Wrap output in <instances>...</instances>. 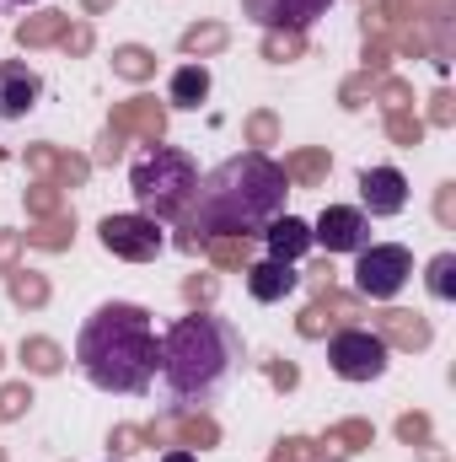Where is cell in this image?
Instances as JSON below:
<instances>
[{"label": "cell", "mask_w": 456, "mask_h": 462, "mask_svg": "<svg viewBox=\"0 0 456 462\" xmlns=\"http://www.w3.org/2000/svg\"><path fill=\"white\" fill-rule=\"evenodd\" d=\"M285 194L290 178L274 156L263 151L226 156L215 172L199 178L188 210L178 216V247L199 253L205 236H258L274 216H285Z\"/></svg>", "instance_id": "1"}, {"label": "cell", "mask_w": 456, "mask_h": 462, "mask_svg": "<svg viewBox=\"0 0 456 462\" xmlns=\"http://www.w3.org/2000/svg\"><path fill=\"white\" fill-rule=\"evenodd\" d=\"M76 365L97 393H145L161 371V339L150 328V312L140 301H103L76 334Z\"/></svg>", "instance_id": "2"}, {"label": "cell", "mask_w": 456, "mask_h": 462, "mask_svg": "<svg viewBox=\"0 0 456 462\" xmlns=\"http://www.w3.org/2000/svg\"><path fill=\"white\" fill-rule=\"evenodd\" d=\"M236 360H242V334L231 328L226 318H215L210 307L178 318L161 334V382L183 403H205L231 376Z\"/></svg>", "instance_id": "3"}, {"label": "cell", "mask_w": 456, "mask_h": 462, "mask_svg": "<svg viewBox=\"0 0 456 462\" xmlns=\"http://www.w3.org/2000/svg\"><path fill=\"white\" fill-rule=\"evenodd\" d=\"M194 189H199V167L178 145H150L129 167V194L140 199V216H150V221H178L188 210Z\"/></svg>", "instance_id": "4"}, {"label": "cell", "mask_w": 456, "mask_h": 462, "mask_svg": "<svg viewBox=\"0 0 456 462\" xmlns=\"http://www.w3.org/2000/svg\"><path fill=\"white\" fill-rule=\"evenodd\" d=\"M414 274V253L403 242H365L354 263V296L360 301H392Z\"/></svg>", "instance_id": "5"}, {"label": "cell", "mask_w": 456, "mask_h": 462, "mask_svg": "<svg viewBox=\"0 0 456 462\" xmlns=\"http://www.w3.org/2000/svg\"><path fill=\"white\" fill-rule=\"evenodd\" d=\"M387 355H392V349L381 345L365 323L328 334V365H333L339 382H376V376H387Z\"/></svg>", "instance_id": "6"}, {"label": "cell", "mask_w": 456, "mask_h": 462, "mask_svg": "<svg viewBox=\"0 0 456 462\" xmlns=\"http://www.w3.org/2000/svg\"><path fill=\"white\" fill-rule=\"evenodd\" d=\"M145 441H150V447L210 452V447H221V425H215V414H205V409H194V403H172L167 414H156V420L145 425Z\"/></svg>", "instance_id": "7"}, {"label": "cell", "mask_w": 456, "mask_h": 462, "mask_svg": "<svg viewBox=\"0 0 456 462\" xmlns=\"http://www.w3.org/2000/svg\"><path fill=\"white\" fill-rule=\"evenodd\" d=\"M97 242L114 258H123V263H150L167 247V231H161V221H150V216H103Z\"/></svg>", "instance_id": "8"}, {"label": "cell", "mask_w": 456, "mask_h": 462, "mask_svg": "<svg viewBox=\"0 0 456 462\" xmlns=\"http://www.w3.org/2000/svg\"><path fill=\"white\" fill-rule=\"evenodd\" d=\"M27 172H32L38 183H54V189H87L92 156L65 151V145H54V140H32V145H27Z\"/></svg>", "instance_id": "9"}, {"label": "cell", "mask_w": 456, "mask_h": 462, "mask_svg": "<svg viewBox=\"0 0 456 462\" xmlns=\"http://www.w3.org/2000/svg\"><path fill=\"white\" fill-rule=\"evenodd\" d=\"M312 242L333 258V253H360L370 242V216L360 205H328L312 226Z\"/></svg>", "instance_id": "10"}, {"label": "cell", "mask_w": 456, "mask_h": 462, "mask_svg": "<svg viewBox=\"0 0 456 462\" xmlns=\"http://www.w3.org/2000/svg\"><path fill=\"white\" fill-rule=\"evenodd\" d=\"M328 5H333V0H242V16L258 22L263 32H274V27L306 32L317 16H328Z\"/></svg>", "instance_id": "11"}, {"label": "cell", "mask_w": 456, "mask_h": 462, "mask_svg": "<svg viewBox=\"0 0 456 462\" xmlns=\"http://www.w3.org/2000/svg\"><path fill=\"white\" fill-rule=\"evenodd\" d=\"M370 334L387 349H430L435 345V328L424 312H408V307H387V312H370Z\"/></svg>", "instance_id": "12"}, {"label": "cell", "mask_w": 456, "mask_h": 462, "mask_svg": "<svg viewBox=\"0 0 456 462\" xmlns=\"http://www.w3.org/2000/svg\"><path fill=\"white\" fill-rule=\"evenodd\" d=\"M108 129L118 134H129V140H145V145H161L167 140V103H156V97H123L114 103V114H108Z\"/></svg>", "instance_id": "13"}, {"label": "cell", "mask_w": 456, "mask_h": 462, "mask_svg": "<svg viewBox=\"0 0 456 462\" xmlns=\"http://www.w3.org/2000/svg\"><path fill=\"white\" fill-rule=\"evenodd\" d=\"M38 97H43V76L32 65H22V60H5L0 65V118L5 124L11 118H27L38 108Z\"/></svg>", "instance_id": "14"}, {"label": "cell", "mask_w": 456, "mask_h": 462, "mask_svg": "<svg viewBox=\"0 0 456 462\" xmlns=\"http://www.w3.org/2000/svg\"><path fill=\"white\" fill-rule=\"evenodd\" d=\"M408 205V178L397 167H365L360 172V210L365 216H397Z\"/></svg>", "instance_id": "15"}, {"label": "cell", "mask_w": 456, "mask_h": 462, "mask_svg": "<svg viewBox=\"0 0 456 462\" xmlns=\"http://www.w3.org/2000/svg\"><path fill=\"white\" fill-rule=\"evenodd\" d=\"M370 447H376V425L370 420H339V425H328L312 441V462H349L360 452H370Z\"/></svg>", "instance_id": "16"}, {"label": "cell", "mask_w": 456, "mask_h": 462, "mask_svg": "<svg viewBox=\"0 0 456 462\" xmlns=\"http://www.w3.org/2000/svg\"><path fill=\"white\" fill-rule=\"evenodd\" d=\"M242 274H247V296L263 301V307H269V301H285V296L301 285V269L285 263V258H252Z\"/></svg>", "instance_id": "17"}, {"label": "cell", "mask_w": 456, "mask_h": 462, "mask_svg": "<svg viewBox=\"0 0 456 462\" xmlns=\"http://www.w3.org/2000/svg\"><path fill=\"white\" fill-rule=\"evenodd\" d=\"M258 236L269 242V258H285V263H296V258L312 247V226H306L301 216H274Z\"/></svg>", "instance_id": "18"}, {"label": "cell", "mask_w": 456, "mask_h": 462, "mask_svg": "<svg viewBox=\"0 0 456 462\" xmlns=\"http://www.w3.org/2000/svg\"><path fill=\"white\" fill-rule=\"evenodd\" d=\"M279 167H285L290 189H323L328 172H333V156H328V145H301V151H290Z\"/></svg>", "instance_id": "19"}, {"label": "cell", "mask_w": 456, "mask_h": 462, "mask_svg": "<svg viewBox=\"0 0 456 462\" xmlns=\"http://www.w3.org/2000/svg\"><path fill=\"white\" fill-rule=\"evenodd\" d=\"M5 296H11L16 312H43L54 301V285H49L43 269H11L5 274Z\"/></svg>", "instance_id": "20"}, {"label": "cell", "mask_w": 456, "mask_h": 462, "mask_svg": "<svg viewBox=\"0 0 456 462\" xmlns=\"http://www.w3.org/2000/svg\"><path fill=\"white\" fill-rule=\"evenodd\" d=\"M16 360H22V371H27V376H59L70 355H65L59 339H49V334H27V339L16 345Z\"/></svg>", "instance_id": "21"}, {"label": "cell", "mask_w": 456, "mask_h": 462, "mask_svg": "<svg viewBox=\"0 0 456 462\" xmlns=\"http://www.w3.org/2000/svg\"><path fill=\"white\" fill-rule=\"evenodd\" d=\"M65 27H70V11L43 5V11H32V16H22L16 43H22V49H54V43L65 38Z\"/></svg>", "instance_id": "22"}, {"label": "cell", "mask_w": 456, "mask_h": 462, "mask_svg": "<svg viewBox=\"0 0 456 462\" xmlns=\"http://www.w3.org/2000/svg\"><path fill=\"white\" fill-rule=\"evenodd\" d=\"M205 97H210V65H199V60L178 65L167 81V108H199Z\"/></svg>", "instance_id": "23"}, {"label": "cell", "mask_w": 456, "mask_h": 462, "mask_svg": "<svg viewBox=\"0 0 456 462\" xmlns=\"http://www.w3.org/2000/svg\"><path fill=\"white\" fill-rule=\"evenodd\" d=\"M22 242L38 247V253H70V247H76V216L59 210V216H49V221H27Z\"/></svg>", "instance_id": "24"}, {"label": "cell", "mask_w": 456, "mask_h": 462, "mask_svg": "<svg viewBox=\"0 0 456 462\" xmlns=\"http://www.w3.org/2000/svg\"><path fill=\"white\" fill-rule=\"evenodd\" d=\"M221 49H231V27L226 22H194V27H183L178 32V54L183 60H210V54H221Z\"/></svg>", "instance_id": "25"}, {"label": "cell", "mask_w": 456, "mask_h": 462, "mask_svg": "<svg viewBox=\"0 0 456 462\" xmlns=\"http://www.w3.org/2000/svg\"><path fill=\"white\" fill-rule=\"evenodd\" d=\"M312 301L323 307V318H328L333 328H360V323H365V301H360V296H349V291H339V280L317 285V296H312Z\"/></svg>", "instance_id": "26"}, {"label": "cell", "mask_w": 456, "mask_h": 462, "mask_svg": "<svg viewBox=\"0 0 456 462\" xmlns=\"http://www.w3.org/2000/svg\"><path fill=\"white\" fill-rule=\"evenodd\" d=\"M199 253L215 263V269H247L258 258V236H205Z\"/></svg>", "instance_id": "27"}, {"label": "cell", "mask_w": 456, "mask_h": 462, "mask_svg": "<svg viewBox=\"0 0 456 462\" xmlns=\"http://www.w3.org/2000/svg\"><path fill=\"white\" fill-rule=\"evenodd\" d=\"M114 76L118 81H134V87L156 81V49H145V43H118L114 49Z\"/></svg>", "instance_id": "28"}, {"label": "cell", "mask_w": 456, "mask_h": 462, "mask_svg": "<svg viewBox=\"0 0 456 462\" xmlns=\"http://www.w3.org/2000/svg\"><path fill=\"white\" fill-rule=\"evenodd\" d=\"M258 54H263L269 65H296V60L312 54V38H306V32H290V27H274V32H263Z\"/></svg>", "instance_id": "29"}, {"label": "cell", "mask_w": 456, "mask_h": 462, "mask_svg": "<svg viewBox=\"0 0 456 462\" xmlns=\"http://www.w3.org/2000/svg\"><path fill=\"white\" fill-rule=\"evenodd\" d=\"M279 134H285V124H279L274 108H252V114L242 118V140H247L252 151H263V156L279 145Z\"/></svg>", "instance_id": "30"}, {"label": "cell", "mask_w": 456, "mask_h": 462, "mask_svg": "<svg viewBox=\"0 0 456 462\" xmlns=\"http://www.w3.org/2000/svg\"><path fill=\"white\" fill-rule=\"evenodd\" d=\"M22 210H27V221H49V216H59V210H65V189H54V183H38V178H32V189H22Z\"/></svg>", "instance_id": "31"}, {"label": "cell", "mask_w": 456, "mask_h": 462, "mask_svg": "<svg viewBox=\"0 0 456 462\" xmlns=\"http://www.w3.org/2000/svg\"><path fill=\"white\" fill-rule=\"evenodd\" d=\"M381 129H387V140H392V145L414 151V145L424 140V129H430V124L414 114V108H397V114H381Z\"/></svg>", "instance_id": "32"}, {"label": "cell", "mask_w": 456, "mask_h": 462, "mask_svg": "<svg viewBox=\"0 0 456 462\" xmlns=\"http://www.w3.org/2000/svg\"><path fill=\"white\" fill-rule=\"evenodd\" d=\"M32 403H38V398H32V382H27V376H22V382H0V425L27 420Z\"/></svg>", "instance_id": "33"}, {"label": "cell", "mask_w": 456, "mask_h": 462, "mask_svg": "<svg viewBox=\"0 0 456 462\" xmlns=\"http://www.w3.org/2000/svg\"><path fill=\"white\" fill-rule=\"evenodd\" d=\"M424 285L435 301H456V253H435L424 269Z\"/></svg>", "instance_id": "34"}, {"label": "cell", "mask_w": 456, "mask_h": 462, "mask_svg": "<svg viewBox=\"0 0 456 462\" xmlns=\"http://www.w3.org/2000/svg\"><path fill=\"white\" fill-rule=\"evenodd\" d=\"M370 103H381V114L414 108V87H408L403 76H381V81H376V92H370Z\"/></svg>", "instance_id": "35"}, {"label": "cell", "mask_w": 456, "mask_h": 462, "mask_svg": "<svg viewBox=\"0 0 456 462\" xmlns=\"http://www.w3.org/2000/svg\"><path fill=\"white\" fill-rule=\"evenodd\" d=\"M370 92H376V76H365V70L343 76V81H339V108H343V114H360V108L370 103Z\"/></svg>", "instance_id": "36"}, {"label": "cell", "mask_w": 456, "mask_h": 462, "mask_svg": "<svg viewBox=\"0 0 456 462\" xmlns=\"http://www.w3.org/2000/svg\"><path fill=\"white\" fill-rule=\"evenodd\" d=\"M392 436L403 441V447H430L435 441V425H430V414H397V425H392Z\"/></svg>", "instance_id": "37"}, {"label": "cell", "mask_w": 456, "mask_h": 462, "mask_svg": "<svg viewBox=\"0 0 456 462\" xmlns=\"http://www.w3.org/2000/svg\"><path fill=\"white\" fill-rule=\"evenodd\" d=\"M392 60H397V54H392L387 38H365V49H360V70H365V76H376V81L392 76Z\"/></svg>", "instance_id": "38"}, {"label": "cell", "mask_w": 456, "mask_h": 462, "mask_svg": "<svg viewBox=\"0 0 456 462\" xmlns=\"http://www.w3.org/2000/svg\"><path fill=\"white\" fill-rule=\"evenodd\" d=\"M150 441H145V425H114L108 430V452H114L118 462H129L134 452H145Z\"/></svg>", "instance_id": "39"}, {"label": "cell", "mask_w": 456, "mask_h": 462, "mask_svg": "<svg viewBox=\"0 0 456 462\" xmlns=\"http://www.w3.org/2000/svg\"><path fill=\"white\" fill-rule=\"evenodd\" d=\"M54 49H65L70 60H87V54L97 49V27H92V22H70V27H65V38H59Z\"/></svg>", "instance_id": "40"}, {"label": "cell", "mask_w": 456, "mask_h": 462, "mask_svg": "<svg viewBox=\"0 0 456 462\" xmlns=\"http://www.w3.org/2000/svg\"><path fill=\"white\" fill-rule=\"evenodd\" d=\"M215 296H221V280H215V274H188V280H183V301H188V312L215 307Z\"/></svg>", "instance_id": "41"}, {"label": "cell", "mask_w": 456, "mask_h": 462, "mask_svg": "<svg viewBox=\"0 0 456 462\" xmlns=\"http://www.w3.org/2000/svg\"><path fill=\"white\" fill-rule=\"evenodd\" d=\"M263 376H269L274 393H296V387H301V365L285 360V355H269V360H263Z\"/></svg>", "instance_id": "42"}, {"label": "cell", "mask_w": 456, "mask_h": 462, "mask_svg": "<svg viewBox=\"0 0 456 462\" xmlns=\"http://www.w3.org/2000/svg\"><path fill=\"white\" fill-rule=\"evenodd\" d=\"M296 334H301V339H328V334H333V323L323 318V307H317V301H306V307H301V318H296Z\"/></svg>", "instance_id": "43"}, {"label": "cell", "mask_w": 456, "mask_h": 462, "mask_svg": "<svg viewBox=\"0 0 456 462\" xmlns=\"http://www.w3.org/2000/svg\"><path fill=\"white\" fill-rule=\"evenodd\" d=\"M269 462H312V436H279Z\"/></svg>", "instance_id": "44"}, {"label": "cell", "mask_w": 456, "mask_h": 462, "mask_svg": "<svg viewBox=\"0 0 456 462\" xmlns=\"http://www.w3.org/2000/svg\"><path fill=\"white\" fill-rule=\"evenodd\" d=\"M123 145H129V134H118V129H108V124H103L97 151H92V167H97V162H103V167H114L118 156H123Z\"/></svg>", "instance_id": "45"}, {"label": "cell", "mask_w": 456, "mask_h": 462, "mask_svg": "<svg viewBox=\"0 0 456 462\" xmlns=\"http://www.w3.org/2000/svg\"><path fill=\"white\" fill-rule=\"evenodd\" d=\"M22 253H27V242H22V231H0V280L11 274V269H22Z\"/></svg>", "instance_id": "46"}, {"label": "cell", "mask_w": 456, "mask_h": 462, "mask_svg": "<svg viewBox=\"0 0 456 462\" xmlns=\"http://www.w3.org/2000/svg\"><path fill=\"white\" fill-rule=\"evenodd\" d=\"M424 124H435V129H451V124H456V97L446 92V87L430 97V114H424Z\"/></svg>", "instance_id": "47"}, {"label": "cell", "mask_w": 456, "mask_h": 462, "mask_svg": "<svg viewBox=\"0 0 456 462\" xmlns=\"http://www.w3.org/2000/svg\"><path fill=\"white\" fill-rule=\"evenodd\" d=\"M435 221H441L446 231L456 226V183H451V178H446V183L435 189Z\"/></svg>", "instance_id": "48"}, {"label": "cell", "mask_w": 456, "mask_h": 462, "mask_svg": "<svg viewBox=\"0 0 456 462\" xmlns=\"http://www.w3.org/2000/svg\"><path fill=\"white\" fill-rule=\"evenodd\" d=\"M114 5H118V0H81V11H87V22H92V16H108Z\"/></svg>", "instance_id": "49"}, {"label": "cell", "mask_w": 456, "mask_h": 462, "mask_svg": "<svg viewBox=\"0 0 456 462\" xmlns=\"http://www.w3.org/2000/svg\"><path fill=\"white\" fill-rule=\"evenodd\" d=\"M161 462H199V452H188V447H167Z\"/></svg>", "instance_id": "50"}, {"label": "cell", "mask_w": 456, "mask_h": 462, "mask_svg": "<svg viewBox=\"0 0 456 462\" xmlns=\"http://www.w3.org/2000/svg\"><path fill=\"white\" fill-rule=\"evenodd\" d=\"M5 5H38V0H5Z\"/></svg>", "instance_id": "51"}, {"label": "cell", "mask_w": 456, "mask_h": 462, "mask_svg": "<svg viewBox=\"0 0 456 462\" xmlns=\"http://www.w3.org/2000/svg\"><path fill=\"white\" fill-rule=\"evenodd\" d=\"M0 167H5V145H0Z\"/></svg>", "instance_id": "52"}, {"label": "cell", "mask_w": 456, "mask_h": 462, "mask_svg": "<svg viewBox=\"0 0 456 462\" xmlns=\"http://www.w3.org/2000/svg\"><path fill=\"white\" fill-rule=\"evenodd\" d=\"M0 365H5V345H0Z\"/></svg>", "instance_id": "53"}, {"label": "cell", "mask_w": 456, "mask_h": 462, "mask_svg": "<svg viewBox=\"0 0 456 462\" xmlns=\"http://www.w3.org/2000/svg\"><path fill=\"white\" fill-rule=\"evenodd\" d=\"M0 462H11V457H5V447H0Z\"/></svg>", "instance_id": "54"}, {"label": "cell", "mask_w": 456, "mask_h": 462, "mask_svg": "<svg viewBox=\"0 0 456 462\" xmlns=\"http://www.w3.org/2000/svg\"><path fill=\"white\" fill-rule=\"evenodd\" d=\"M108 462H118V457H108Z\"/></svg>", "instance_id": "55"}]
</instances>
